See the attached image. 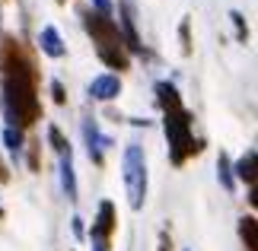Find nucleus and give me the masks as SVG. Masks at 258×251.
Instances as JSON below:
<instances>
[{"label":"nucleus","instance_id":"nucleus-2","mask_svg":"<svg viewBox=\"0 0 258 251\" xmlns=\"http://www.w3.org/2000/svg\"><path fill=\"white\" fill-rule=\"evenodd\" d=\"M156 96H160V105L166 112V137H169L172 162H185V156L195 149L191 118H188V112L182 108V99H178L172 83H156Z\"/></svg>","mask_w":258,"mask_h":251},{"label":"nucleus","instance_id":"nucleus-8","mask_svg":"<svg viewBox=\"0 0 258 251\" xmlns=\"http://www.w3.org/2000/svg\"><path fill=\"white\" fill-rule=\"evenodd\" d=\"M112 229H115V207H112V200H102L99 204V216L93 223V242H108Z\"/></svg>","mask_w":258,"mask_h":251},{"label":"nucleus","instance_id":"nucleus-9","mask_svg":"<svg viewBox=\"0 0 258 251\" xmlns=\"http://www.w3.org/2000/svg\"><path fill=\"white\" fill-rule=\"evenodd\" d=\"M38 45H42V51L48 57H64L67 54V45L61 42V32H57L54 26H45L42 32H38Z\"/></svg>","mask_w":258,"mask_h":251},{"label":"nucleus","instance_id":"nucleus-12","mask_svg":"<svg viewBox=\"0 0 258 251\" xmlns=\"http://www.w3.org/2000/svg\"><path fill=\"white\" fill-rule=\"evenodd\" d=\"M217 178H220V185L226 191H233L236 188V178H233V162L220 153V159H217Z\"/></svg>","mask_w":258,"mask_h":251},{"label":"nucleus","instance_id":"nucleus-6","mask_svg":"<svg viewBox=\"0 0 258 251\" xmlns=\"http://www.w3.org/2000/svg\"><path fill=\"white\" fill-rule=\"evenodd\" d=\"M57 169H61V188L67 200H77V175H74V153H71V143L64 149H57Z\"/></svg>","mask_w":258,"mask_h":251},{"label":"nucleus","instance_id":"nucleus-5","mask_svg":"<svg viewBox=\"0 0 258 251\" xmlns=\"http://www.w3.org/2000/svg\"><path fill=\"white\" fill-rule=\"evenodd\" d=\"M83 140H86V149H89V159L99 165L102 162V156H105V149L112 146V137H105L102 130H99V124L89 118V121L83 124Z\"/></svg>","mask_w":258,"mask_h":251},{"label":"nucleus","instance_id":"nucleus-18","mask_svg":"<svg viewBox=\"0 0 258 251\" xmlns=\"http://www.w3.org/2000/svg\"><path fill=\"white\" fill-rule=\"evenodd\" d=\"M93 251H108V242H93Z\"/></svg>","mask_w":258,"mask_h":251},{"label":"nucleus","instance_id":"nucleus-14","mask_svg":"<svg viewBox=\"0 0 258 251\" xmlns=\"http://www.w3.org/2000/svg\"><path fill=\"white\" fill-rule=\"evenodd\" d=\"M4 140H7L10 153H19V149H23V130L19 127H4Z\"/></svg>","mask_w":258,"mask_h":251},{"label":"nucleus","instance_id":"nucleus-16","mask_svg":"<svg viewBox=\"0 0 258 251\" xmlns=\"http://www.w3.org/2000/svg\"><path fill=\"white\" fill-rule=\"evenodd\" d=\"M93 4H96L99 16H112V4H108V0H93Z\"/></svg>","mask_w":258,"mask_h":251},{"label":"nucleus","instance_id":"nucleus-10","mask_svg":"<svg viewBox=\"0 0 258 251\" xmlns=\"http://www.w3.org/2000/svg\"><path fill=\"white\" fill-rule=\"evenodd\" d=\"M233 178H239V182H245L249 188H255V149H245V153L236 159Z\"/></svg>","mask_w":258,"mask_h":251},{"label":"nucleus","instance_id":"nucleus-7","mask_svg":"<svg viewBox=\"0 0 258 251\" xmlns=\"http://www.w3.org/2000/svg\"><path fill=\"white\" fill-rule=\"evenodd\" d=\"M118 93H121V79L115 73H102V76H96L93 83H89V96L99 99V102H112Z\"/></svg>","mask_w":258,"mask_h":251},{"label":"nucleus","instance_id":"nucleus-3","mask_svg":"<svg viewBox=\"0 0 258 251\" xmlns=\"http://www.w3.org/2000/svg\"><path fill=\"white\" fill-rule=\"evenodd\" d=\"M86 29L93 32L96 38V48H99V57L108 64V67H127V54L121 51V32L118 26L112 23V16H99V13H89L86 16Z\"/></svg>","mask_w":258,"mask_h":251},{"label":"nucleus","instance_id":"nucleus-11","mask_svg":"<svg viewBox=\"0 0 258 251\" xmlns=\"http://www.w3.org/2000/svg\"><path fill=\"white\" fill-rule=\"evenodd\" d=\"M121 29H124L127 48L141 54V51H144V45H141V35H137V29H134V13H131V7H127V4H121Z\"/></svg>","mask_w":258,"mask_h":251},{"label":"nucleus","instance_id":"nucleus-17","mask_svg":"<svg viewBox=\"0 0 258 251\" xmlns=\"http://www.w3.org/2000/svg\"><path fill=\"white\" fill-rule=\"evenodd\" d=\"M51 93H54V102H64V89H61V83H57V79L51 83Z\"/></svg>","mask_w":258,"mask_h":251},{"label":"nucleus","instance_id":"nucleus-1","mask_svg":"<svg viewBox=\"0 0 258 251\" xmlns=\"http://www.w3.org/2000/svg\"><path fill=\"white\" fill-rule=\"evenodd\" d=\"M4 115H7V127H23L38 118L32 64L23 57L16 45H7L4 51Z\"/></svg>","mask_w":258,"mask_h":251},{"label":"nucleus","instance_id":"nucleus-4","mask_svg":"<svg viewBox=\"0 0 258 251\" xmlns=\"http://www.w3.org/2000/svg\"><path fill=\"white\" fill-rule=\"evenodd\" d=\"M121 175H124V191H127V204L131 210H141L147 200V156L144 149L131 143L121 156Z\"/></svg>","mask_w":258,"mask_h":251},{"label":"nucleus","instance_id":"nucleus-13","mask_svg":"<svg viewBox=\"0 0 258 251\" xmlns=\"http://www.w3.org/2000/svg\"><path fill=\"white\" fill-rule=\"evenodd\" d=\"M239 232H242V242L255 251V248H258V223H255V216H242Z\"/></svg>","mask_w":258,"mask_h":251},{"label":"nucleus","instance_id":"nucleus-15","mask_svg":"<svg viewBox=\"0 0 258 251\" xmlns=\"http://www.w3.org/2000/svg\"><path fill=\"white\" fill-rule=\"evenodd\" d=\"M230 19H233L236 32H239V42H245V38H249V29H245V19H242V13H239V10H233V13H230Z\"/></svg>","mask_w":258,"mask_h":251}]
</instances>
